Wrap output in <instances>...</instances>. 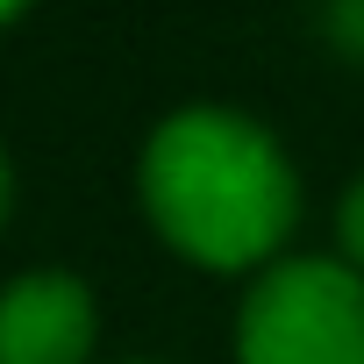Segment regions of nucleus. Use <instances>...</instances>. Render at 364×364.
Instances as JSON below:
<instances>
[{"mask_svg":"<svg viewBox=\"0 0 364 364\" xmlns=\"http://www.w3.org/2000/svg\"><path fill=\"white\" fill-rule=\"evenodd\" d=\"M143 208L157 236L193 264L243 272L293 236L300 186L257 122L222 107H186L143 150Z\"/></svg>","mask_w":364,"mask_h":364,"instance_id":"nucleus-1","label":"nucleus"},{"mask_svg":"<svg viewBox=\"0 0 364 364\" xmlns=\"http://www.w3.org/2000/svg\"><path fill=\"white\" fill-rule=\"evenodd\" d=\"M243 364H364V272L328 257L272 264L236 321Z\"/></svg>","mask_w":364,"mask_h":364,"instance_id":"nucleus-2","label":"nucleus"},{"mask_svg":"<svg viewBox=\"0 0 364 364\" xmlns=\"http://www.w3.org/2000/svg\"><path fill=\"white\" fill-rule=\"evenodd\" d=\"M93 293L65 272H29L0 293V364H86Z\"/></svg>","mask_w":364,"mask_h":364,"instance_id":"nucleus-3","label":"nucleus"},{"mask_svg":"<svg viewBox=\"0 0 364 364\" xmlns=\"http://www.w3.org/2000/svg\"><path fill=\"white\" fill-rule=\"evenodd\" d=\"M336 236H343V250H350V272L364 264V178L343 193V215H336Z\"/></svg>","mask_w":364,"mask_h":364,"instance_id":"nucleus-4","label":"nucleus"},{"mask_svg":"<svg viewBox=\"0 0 364 364\" xmlns=\"http://www.w3.org/2000/svg\"><path fill=\"white\" fill-rule=\"evenodd\" d=\"M328 29H336L343 50H364V0H336V8H328Z\"/></svg>","mask_w":364,"mask_h":364,"instance_id":"nucleus-5","label":"nucleus"},{"mask_svg":"<svg viewBox=\"0 0 364 364\" xmlns=\"http://www.w3.org/2000/svg\"><path fill=\"white\" fill-rule=\"evenodd\" d=\"M0 222H8V157H0Z\"/></svg>","mask_w":364,"mask_h":364,"instance_id":"nucleus-6","label":"nucleus"},{"mask_svg":"<svg viewBox=\"0 0 364 364\" xmlns=\"http://www.w3.org/2000/svg\"><path fill=\"white\" fill-rule=\"evenodd\" d=\"M22 8H29V0H0V22H15V15H22Z\"/></svg>","mask_w":364,"mask_h":364,"instance_id":"nucleus-7","label":"nucleus"}]
</instances>
